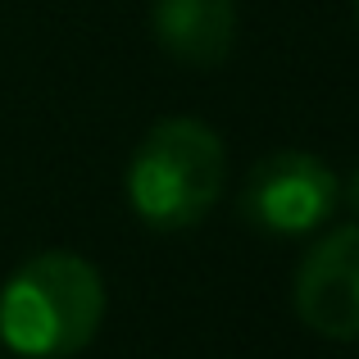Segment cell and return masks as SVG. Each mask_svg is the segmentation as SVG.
I'll use <instances>...</instances> for the list:
<instances>
[{
	"label": "cell",
	"instance_id": "cell-1",
	"mask_svg": "<svg viewBox=\"0 0 359 359\" xmlns=\"http://www.w3.org/2000/svg\"><path fill=\"white\" fill-rule=\"evenodd\" d=\"M105 323V278L73 250H41L0 287V341L23 359H64Z\"/></svg>",
	"mask_w": 359,
	"mask_h": 359
},
{
	"label": "cell",
	"instance_id": "cell-2",
	"mask_svg": "<svg viewBox=\"0 0 359 359\" xmlns=\"http://www.w3.org/2000/svg\"><path fill=\"white\" fill-rule=\"evenodd\" d=\"M228 155L210 123L201 118H164L141 137L128 164V201L141 223L159 232L191 228L219 201Z\"/></svg>",
	"mask_w": 359,
	"mask_h": 359
},
{
	"label": "cell",
	"instance_id": "cell-3",
	"mask_svg": "<svg viewBox=\"0 0 359 359\" xmlns=\"http://www.w3.org/2000/svg\"><path fill=\"white\" fill-rule=\"evenodd\" d=\"M341 201L337 173L309 150H273L250 168L241 214L273 237H300L332 219Z\"/></svg>",
	"mask_w": 359,
	"mask_h": 359
},
{
	"label": "cell",
	"instance_id": "cell-4",
	"mask_svg": "<svg viewBox=\"0 0 359 359\" xmlns=\"http://www.w3.org/2000/svg\"><path fill=\"white\" fill-rule=\"evenodd\" d=\"M296 314L332 341L359 337V223L332 228L296 269Z\"/></svg>",
	"mask_w": 359,
	"mask_h": 359
},
{
	"label": "cell",
	"instance_id": "cell-5",
	"mask_svg": "<svg viewBox=\"0 0 359 359\" xmlns=\"http://www.w3.org/2000/svg\"><path fill=\"white\" fill-rule=\"evenodd\" d=\"M150 27L164 55L191 69H214L237 41V0H155Z\"/></svg>",
	"mask_w": 359,
	"mask_h": 359
},
{
	"label": "cell",
	"instance_id": "cell-6",
	"mask_svg": "<svg viewBox=\"0 0 359 359\" xmlns=\"http://www.w3.org/2000/svg\"><path fill=\"white\" fill-rule=\"evenodd\" d=\"M346 201H351V210L359 214V168L351 173V182H346Z\"/></svg>",
	"mask_w": 359,
	"mask_h": 359
},
{
	"label": "cell",
	"instance_id": "cell-7",
	"mask_svg": "<svg viewBox=\"0 0 359 359\" xmlns=\"http://www.w3.org/2000/svg\"><path fill=\"white\" fill-rule=\"evenodd\" d=\"M355 18H359V0H355Z\"/></svg>",
	"mask_w": 359,
	"mask_h": 359
}]
</instances>
